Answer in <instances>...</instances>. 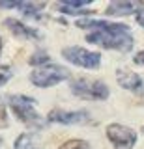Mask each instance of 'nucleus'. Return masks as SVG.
Masks as SVG:
<instances>
[{
	"label": "nucleus",
	"mask_w": 144,
	"mask_h": 149,
	"mask_svg": "<svg viewBox=\"0 0 144 149\" xmlns=\"http://www.w3.org/2000/svg\"><path fill=\"white\" fill-rule=\"evenodd\" d=\"M77 26L94 30L92 34L86 36V41L99 45L103 49L129 52L135 45L133 36L129 34V26L122 24V22H110V21H101V19H79Z\"/></svg>",
	"instance_id": "1"
},
{
	"label": "nucleus",
	"mask_w": 144,
	"mask_h": 149,
	"mask_svg": "<svg viewBox=\"0 0 144 149\" xmlns=\"http://www.w3.org/2000/svg\"><path fill=\"white\" fill-rule=\"evenodd\" d=\"M34 102H36V99H32L28 95H19V93L8 97V104H10V108L13 110V114L19 118V121H22V123L30 129L41 130L47 125V121L36 112Z\"/></svg>",
	"instance_id": "2"
},
{
	"label": "nucleus",
	"mask_w": 144,
	"mask_h": 149,
	"mask_svg": "<svg viewBox=\"0 0 144 149\" xmlns=\"http://www.w3.org/2000/svg\"><path fill=\"white\" fill-rule=\"evenodd\" d=\"M69 78V69L58 63H47L43 67H36L30 73V82L36 88H51Z\"/></svg>",
	"instance_id": "3"
},
{
	"label": "nucleus",
	"mask_w": 144,
	"mask_h": 149,
	"mask_svg": "<svg viewBox=\"0 0 144 149\" xmlns=\"http://www.w3.org/2000/svg\"><path fill=\"white\" fill-rule=\"evenodd\" d=\"M69 88L73 95L84 101H107L110 93L105 82L92 80V78H75Z\"/></svg>",
	"instance_id": "4"
},
{
	"label": "nucleus",
	"mask_w": 144,
	"mask_h": 149,
	"mask_svg": "<svg viewBox=\"0 0 144 149\" xmlns=\"http://www.w3.org/2000/svg\"><path fill=\"white\" fill-rule=\"evenodd\" d=\"M62 56L69 63L79 65V67H84V69H97L101 65V54L99 52L82 49V47H77V45L62 49Z\"/></svg>",
	"instance_id": "5"
},
{
	"label": "nucleus",
	"mask_w": 144,
	"mask_h": 149,
	"mask_svg": "<svg viewBox=\"0 0 144 149\" xmlns=\"http://www.w3.org/2000/svg\"><path fill=\"white\" fill-rule=\"evenodd\" d=\"M107 138L112 142L116 149H131L137 143V132L120 123H112L107 127Z\"/></svg>",
	"instance_id": "6"
},
{
	"label": "nucleus",
	"mask_w": 144,
	"mask_h": 149,
	"mask_svg": "<svg viewBox=\"0 0 144 149\" xmlns=\"http://www.w3.org/2000/svg\"><path fill=\"white\" fill-rule=\"evenodd\" d=\"M49 123H60V125H86L90 123V112L88 110H73V112H66L54 108L49 112L47 116Z\"/></svg>",
	"instance_id": "7"
},
{
	"label": "nucleus",
	"mask_w": 144,
	"mask_h": 149,
	"mask_svg": "<svg viewBox=\"0 0 144 149\" xmlns=\"http://www.w3.org/2000/svg\"><path fill=\"white\" fill-rule=\"evenodd\" d=\"M116 80H118V84L124 88V90H127V91H133V93H137V95H142V93H144L142 78L138 77L137 73H133V71L118 69V73H116Z\"/></svg>",
	"instance_id": "8"
},
{
	"label": "nucleus",
	"mask_w": 144,
	"mask_h": 149,
	"mask_svg": "<svg viewBox=\"0 0 144 149\" xmlns=\"http://www.w3.org/2000/svg\"><path fill=\"white\" fill-rule=\"evenodd\" d=\"M4 26L10 28V32L15 37H19V39H36V41H39L41 37H43V36L39 34V30L26 26L25 22L19 21V19H11V17L4 19Z\"/></svg>",
	"instance_id": "9"
},
{
	"label": "nucleus",
	"mask_w": 144,
	"mask_h": 149,
	"mask_svg": "<svg viewBox=\"0 0 144 149\" xmlns=\"http://www.w3.org/2000/svg\"><path fill=\"white\" fill-rule=\"evenodd\" d=\"M144 8V2H110L107 6V15L109 17H124L133 15Z\"/></svg>",
	"instance_id": "10"
},
{
	"label": "nucleus",
	"mask_w": 144,
	"mask_h": 149,
	"mask_svg": "<svg viewBox=\"0 0 144 149\" xmlns=\"http://www.w3.org/2000/svg\"><path fill=\"white\" fill-rule=\"evenodd\" d=\"M90 0H66V2H58L56 8L60 13L64 15H92L94 11L90 9H84L90 6Z\"/></svg>",
	"instance_id": "11"
},
{
	"label": "nucleus",
	"mask_w": 144,
	"mask_h": 149,
	"mask_svg": "<svg viewBox=\"0 0 144 149\" xmlns=\"http://www.w3.org/2000/svg\"><path fill=\"white\" fill-rule=\"evenodd\" d=\"M43 8H45L43 2H21L17 9H19L25 17L34 19V21H41V17H43V15H41Z\"/></svg>",
	"instance_id": "12"
},
{
	"label": "nucleus",
	"mask_w": 144,
	"mask_h": 149,
	"mask_svg": "<svg viewBox=\"0 0 144 149\" xmlns=\"http://www.w3.org/2000/svg\"><path fill=\"white\" fill-rule=\"evenodd\" d=\"M13 149H41V147H39V140L34 132H25L15 140Z\"/></svg>",
	"instance_id": "13"
},
{
	"label": "nucleus",
	"mask_w": 144,
	"mask_h": 149,
	"mask_svg": "<svg viewBox=\"0 0 144 149\" xmlns=\"http://www.w3.org/2000/svg\"><path fill=\"white\" fill-rule=\"evenodd\" d=\"M30 65H36V67H43V65L51 63V56L45 52V50H36L34 54H32V58L28 60Z\"/></svg>",
	"instance_id": "14"
},
{
	"label": "nucleus",
	"mask_w": 144,
	"mask_h": 149,
	"mask_svg": "<svg viewBox=\"0 0 144 149\" xmlns=\"http://www.w3.org/2000/svg\"><path fill=\"white\" fill-rule=\"evenodd\" d=\"M58 149H92V146L86 140H67V142L62 143Z\"/></svg>",
	"instance_id": "15"
},
{
	"label": "nucleus",
	"mask_w": 144,
	"mask_h": 149,
	"mask_svg": "<svg viewBox=\"0 0 144 149\" xmlns=\"http://www.w3.org/2000/svg\"><path fill=\"white\" fill-rule=\"evenodd\" d=\"M13 77V71H11V67H2L0 69V86H4L10 78Z\"/></svg>",
	"instance_id": "16"
},
{
	"label": "nucleus",
	"mask_w": 144,
	"mask_h": 149,
	"mask_svg": "<svg viewBox=\"0 0 144 149\" xmlns=\"http://www.w3.org/2000/svg\"><path fill=\"white\" fill-rule=\"evenodd\" d=\"M8 127V112H6V104L0 99V129Z\"/></svg>",
	"instance_id": "17"
},
{
	"label": "nucleus",
	"mask_w": 144,
	"mask_h": 149,
	"mask_svg": "<svg viewBox=\"0 0 144 149\" xmlns=\"http://www.w3.org/2000/svg\"><path fill=\"white\" fill-rule=\"evenodd\" d=\"M21 2H0V9H13V8H19Z\"/></svg>",
	"instance_id": "18"
},
{
	"label": "nucleus",
	"mask_w": 144,
	"mask_h": 149,
	"mask_svg": "<svg viewBox=\"0 0 144 149\" xmlns=\"http://www.w3.org/2000/svg\"><path fill=\"white\" fill-rule=\"evenodd\" d=\"M133 62H135V63H138V65H144V50H140V52L135 54Z\"/></svg>",
	"instance_id": "19"
},
{
	"label": "nucleus",
	"mask_w": 144,
	"mask_h": 149,
	"mask_svg": "<svg viewBox=\"0 0 144 149\" xmlns=\"http://www.w3.org/2000/svg\"><path fill=\"white\" fill-rule=\"evenodd\" d=\"M137 22L140 26H144V11L140 9V11H137Z\"/></svg>",
	"instance_id": "20"
},
{
	"label": "nucleus",
	"mask_w": 144,
	"mask_h": 149,
	"mask_svg": "<svg viewBox=\"0 0 144 149\" xmlns=\"http://www.w3.org/2000/svg\"><path fill=\"white\" fill-rule=\"evenodd\" d=\"M0 54H2V39H0Z\"/></svg>",
	"instance_id": "21"
},
{
	"label": "nucleus",
	"mask_w": 144,
	"mask_h": 149,
	"mask_svg": "<svg viewBox=\"0 0 144 149\" xmlns=\"http://www.w3.org/2000/svg\"><path fill=\"white\" fill-rule=\"evenodd\" d=\"M0 147H2V138H0Z\"/></svg>",
	"instance_id": "22"
},
{
	"label": "nucleus",
	"mask_w": 144,
	"mask_h": 149,
	"mask_svg": "<svg viewBox=\"0 0 144 149\" xmlns=\"http://www.w3.org/2000/svg\"><path fill=\"white\" fill-rule=\"evenodd\" d=\"M142 132H144V127H142Z\"/></svg>",
	"instance_id": "23"
}]
</instances>
